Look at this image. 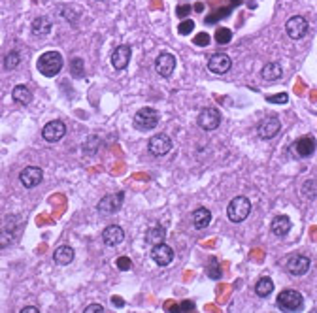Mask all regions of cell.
<instances>
[{"instance_id": "cell-18", "label": "cell", "mask_w": 317, "mask_h": 313, "mask_svg": "<svg viewBox=\"0 0 317 313\" xmlns=\"http://www.w3.org/2000/svg\"><path fill=\"white\" fill-rule=\"evenodd\" d=\"M291 226H293V223H291V219L287 215H278V217H274V221L270 225V230H272L274 236L283 238V236H287L291 232Z\"/></svg>"}, {"instance_id": "cell-28", "label": "cell", "mask_w": 317, "mask_h": 313, "mask_svg": "<svg viewBox=\"0 0 317 313\" xmlns=\"http://www.w3.org/2000/svg\"><path fill=\"white\" fill-rule=\"evenodd\" d=\"M215 42L219 44V46H227L232 42V31L227 29V27H221V29H217L215 31Z\"/></svg>"}, {"instance_id": "cell-10", "label": "cell", "mask_w": 317, "mask_h": 313, "mask_svg": "<svg viewBox=\"0 0 317 313\" xmlns=\"http://www.w3.org/2000/svg\"><path fill=\"white\" fill-rule=\"evenodd\" d=\"M176 57L172 53L164 51L155 59V70H157L158 76H162V78H170L174 74V70H176Z\"/></svg>"}, {"instance_id": "cell-23", "label": "cell", "mask_w": 317, "mask_h": 313, "mask_svg": "<svg viewBox=\"0 0 317 313\" xmlns=\"http://www.w3.org/2000/svg\"><path fill=\"white\" fill-rule=\"evenodd\" d=\"M164 238H166V230H164V226H160V225L149 226L147 232H145V242H147L149 245L162 244Z\"/></svg>"}, {"instance_id": "cell-22", "label": "cell", "mask_w": 317, "mask_h": 313, "mask_svg": "<svg viewBox=\"0 0 317 313\" xmlns=\"http://www.w3.org/2000/svg\"><path fill=\"white\" fill-rule=\"evenodd\" d=\"M295 151H297V155L302 156V158L310 156L314 151H316V140L312 138V136H304V138H300L299 141L295 143Z\"/></svg>"}, {"instance_id": "cell-36", "label": "cell", "mask_w": 317, "mask_h": 313, "mask_svg": "<svg viewBox=\"0 0 317 313\" xmlns=\"http://www.w3.org/2000/svg\"><path fill=\"white\" fill-rule=\"evenodd\" d=\"M12 242H14V234L8 232L6 228H2V230H0V249H2V247H8Z\"/></svg>"}, {"instance_id": "cell-19", "label": "cell", "mask_w": 317, "mask_h": 313, "mask_svg": "<svg viewBox=\"0 0 317 313\" xmlns=\"http://www.w3.org/2000/svg\"><path fill=\"white\" fill-rule=\"evenodd\" d=\"M283 76V68L280 63H276V61H272V63H266L264 64L263 72H261V78H263L264 81H278L280 78Z\"/></svg>"}, {"instance_id": "cell-45", "label": "cell", "mask_w": 317, "mask_h": 313, "mask_svg": "<svg viewBox=\"0 0 317 313\" xmlns=\"http://www.w3.org/2000/svg\"><path fill=\"white\" fill-rule=\"evenodd\" d=\"M230 2H232L234 6H240V4H242V0H230Z\"/></svg>"}, {"instance_id": "cell-42", "label": "cell", "mask_w": 317, "mask_h": 313, "mask_svg": "<svg viewBox=\"0 0 317 313\" xmlns=\"http://www.w3.org/2000/svg\"><path fill=\"white\" fill-rule=\"evenodd\" d=\"M34 312H38V308H34V306H27V308L21 310V313H34Z\"/></svg>"}, {"instance_id": "cell-43", "label": "cell", "mask_w": 317, "mask_h": 313, "mask_svg": "<svg viewBox=\"0 0 317 313\" xmlns=\"http://www.w3.org/2000/svg\"><path fill=\"white\" fill-rule=\"evenodd\" d=\"M193 10H194V12H202V10H204V6H202V4H200V2H198V4H196V6H194Z\"/></svg>"}, {"instance_id": "cell-8", "label": "cell", "mask_w": 317, "mask_h": 313, "mask_svg": "<svg viewBox=\"0 0 317 313\" xmlns=\"http://www.w3.org/2000/svg\"><path fill=\"white\" fill-rule=\"evenodd\" d=\"M19 181H21V185L25 189H34V187H38L44 181V172L38 166H27V168L21 170Z\"/></svg>"}, {"instance_id": "cell-11", "label": "cell", "mask_w": 317, "mask_h": 313, "mask_svg": "<svg viewBox=\"0 0 317 313\" xmlns=\"http://www.w3.org/2000/svg\"><path fill=\"white\" fill-rule=\"evenodd\" d=\"M64 134H66V125H64L63 121L48 123V125L44 126V130H42L44 140L49 141V143H57V141H61V140L64 138Z\"/></svg>"}, {"instance_id": "cell-38", "label": "cell", "mask_w": 317, "mask_h": 313, "mask_svg": "<svg viewBox=\"0 0 317 313\" xmlns=\"http://www.w3.org/2000/svg\"><path fill=\"white\" fill-rule=\"evenodd\" d=\"M210 34L208 32H200V34L194 36V46H200V47H206L210 44Z\"/></svg>"}, {"instance_id": "cell-27", "label": "cell", "mask_w": 317, "mask_h": 313, "mask_svg": "<svg viewBox=\"0 0 317 313\" xmlns=\"http://www.w3.org/2000/svg\"><path fill=\"white\" fill-rule=\"evenodd\" d=\"M70 74L74 76V78H76V79H79V78H83V76H85L83 59H79V57L72 59V61H70Z\"/></svg>"}, {"instance_id": "cell-34", "label": "cell", "mask_w": 317, "mask_h": 313, "mask_svg": "<svg viewBox=\"0 0 317 313\" xmlns=\"http://www.w3.org/2000/svg\"><path fill=\"white\" fill-rule=\"evenodd\" d=\"M266 100H268L270 104H287V102H289V94H287V93L270 94V96H266Z\"/></svg>"}, {"instance_id": "cell-30", "label": "cell", "mask_w": 317, "mask_h": 313, "mask_svg": "<svg viewBox=\"0 0 317 313\" xmlns=\"http://www.w3.org/2000/svg\"><path fill=\"white\" fill-rule=\"evenodd\" d=\"M302 194H304V198H308V200H314L317 194V183L314 179H308L304 185H302Z\"/></svg>"}, {"instance_id": "cell-24", "label": "cell", "mask_w": 317, "mask_h": 313, "mask_svg": "<svg viewBox=\"0 0 317 313\" xmlns=\"http://www.w3.org/2000/svg\"><path fill=\"white\" fill-rule=\"evenodd\" d=\"M53 25H51V19L49 17H44V16H40V17H36L32 21V34L34 36H48L51 32Z\"/></svg>"}, {"instance_id": "cell-9", "label": "cell", "mask_w": 317, "mask_h": 313, "mask_svg": "<svg viewBox=\"0 0 317 313\" xmlns=\"http://www.w3.org/2000/svg\"><path fill=\"white\" fill-rule=\"evenodd\" d=\"M147 149L151 151V155L153 156H164L170 153V149H172V140L168 134H157V136H153V138L149 140V143H147Z\"/></svg>"}, {"instance_id": "cell-14", "label": "cell", "mask_w": 317, "mask_h": 313, "mask_svg": "<svg viewBox=\"0 0 317 313\" xmlns=\"http://www.w3.org/2000/svg\"><path fill=\"white\" fill-rule=\"evenodd\" d=\"M130 57H132L130 46H117V47L113 49V53H111V66L121 72V70H125L128 66Z\"/></svg>"}, {"instance_id": "cell-5", "label": "cell", "mask_w": 317, "mask_h": 313, "mask_svg": "<svg viewBox=\"0 0 317 313\" xmlns=\"http://www.w3.org/2000/svg\"><path fill=\"white\" fill-rule=\"evenodd\" d=\"M123 202H125V192L119 191V192H115V194H108L102 200H98L96 209H98L102 215H111V213H117V211L121 209Z\"/></svg>"}, {"instance_id": "cell-31", "label": "cell", "mask_w": 317, "mask_h": 313, "mask_svg": "<svg viewBox=\"0 0 317 313\" xmlns=\"http://www.w3.org/2000/svg\"><path fill=\"white\" fill-rule=\"evenodd\" d=\"M98 147H100V140L96 138V136H91V138L83 143V151H85L87 155H95V153L98 151Z\"/></svg>"}, {"instance_id": "cell-26", "label": "cell", "mask_w": 317, "mask_h": 313, "mask_svg": "<svg viewBox=\"0 0 317 313\" xmlns=\"http://www.w3.org/2000/svg\"><path fill=\"white\" fill-rule=\"evenodd\" d=\"M272 291H274V281L270 278H261L257 281V285H255V293L257 296H261V298H266V296L272 295Z\"/></svg>"}, {"instance_id": "cell-12", "label": "cell", "mask_w": 317, "mask_h": 313, "mask_svg": "<svg viewBox=\"0 0 317 313\" xmlns=\"http://www.w3.org/2000/svg\"><path fill=\"white\" fill-rule=\"evenodd\" d=\"M151 259H153V262L158 264V266H168V264H172V261H174V249H172L170 245H166L164 242L153 245V249H151Z\"/></svg>"}, {"instance_id": "cell-25", "label": "cell", "mask_w": 317, "mask_h": 313, "mask_svg": "<svg viewBox=\"0 0 317 313\" xmlns=\"http://www.w3.org/2000/svg\"><path fill=\"white\" fill-rule=\"evenodd\" d=\"M12 98L17 102V104H31L32 102V93L29 91V87L27 85H16L14 87V91H12Z\"/></svg>"}, {"instance_id": "cell-15", "label": "cell", "mask_w": 317, "mask_h": 313, "mask_svg": "<svg viewBox=\"0 0 317 313\" xmlns=\"http://www.w3.org/2000/svg\"><path fill=\"white\" fill-rule=\"evenodd\" d=\"M312 266L310 257H304V255H295L287 261V272L291 276H304Z\"/></svg>"}, {"instance_id": "cell-46", "label": "cell", "mask_w": 317, "mask_h": 313, "mask_svg": "<svg viewBox=\"0 0 317 313\" xmlns=\"http://www.w3.org/2000/svg\"><path fill=\"white\" fill-rule=\"evenodd\" d=\"M98 2H104V0H98Z\"/></svg>"}, {"instance_id": "cell-33", "label": "cell", "mask_w": 317, "mask_h": 313, "mask_svg": "<svg viewBox=\"0 0 317 313\" xmlns=\"http://www.w3.org/2000/svg\"><path fill=\"white\" fill-rule=\"evenodd\" d=\"M229 14H230V8H221V10L213 12L210 17H206V23H208V25H213V23H215V21H219V19L229 17Z\"/></svg>"}, {"instance_id": "cell-20", "label": "cell", "mask_w": 317, "mask_h": 313, "mask_svg": "<svg viewBox=\"0 0 317 313\" xmlns=\"http://www.w3.org/2000/svg\"><path fill=\"white\" fill-rule=\"evenodd\" d=\"M193 226L196 230H204L211 223V211L208 208H198L193 211Z\"/></svg>"}, {"instance_id": "cell-4", "label": "cell", "mask_w": 317, "mask_h": 313, "mask_svg": "<svg viewBox=\"0 0 317 313\" xmlns=\"http://www.w3.org/2000/svg\"><path fill=\"white\" fill-rule=\"evenodd\" d=\"M278 308L283 312H300L304 308V298L295 289H285L278 296Z\"/></svg>"}, {"instance_id": "cell-29", "label": "cell", "mask_w": 317, "mask_h": 313, "mask_svg": "<svg viewBox=\"0 0 317 313\" xmlns=\"http://www.w3.org/2000/svg\"><path fill=\"white\" fill-rule=\"evenodd\" d=\"M21 63V55L17 51H10L4 57V68L6 70H16Z\"/></svg>"}, {"instance_id": "cell-44", "label": "cell", "mask_w": 317, "mask_h": 313, "mask_svg": "<svg viewBox=\"0 0 317 313\" xmlns=\"http://www.w3.org/2000/svg\"><path fill=\"white\" fill-rule=\"evenodd\" d=\"M113 302H115L117 306H123V302H121V298H113Z\"/></svg>"}, {"instance_id": "cell-37", "label": "cell", "mask_w": 317, "mask_h": 313, "mask_svg": "<svg viewBox=\"0 0 317 313\" xmlns=\"http://www.w3.org/2000/svg\"><path fill=\"white\" fill-rule=\"evenodd\" d=\"M115 266H117L121 272H128V270L132 268V261H130L128 257H119V259L115 261Z\"/></svg>"}, {"instance_id": "cell-1", "label": "cell", "mask_w": 317, "mask_h": 313, "mask_svg": "<svg viewBox=\"0 0 317 313\" xmlns=\"http://www.w3.org/2000/svg\"><path fill=\"white\" fill-rule=\"evenodd\" d=\"M63 64H64V61H63V55L59 51L42 53V55L38 57V61H36V68H38V72H40L42 76H46V78L57 76V74L63 70Z\"/></svg>"}, {"instance_id": "cell-35", "label": "cell", "mask_w": 317, "mask_h": 313, "mask_svg": "<svg viewBox=\"0 0 317 313\" xmlns=\"http://www.w3.org/2000/svg\"><path fill=\"white\" fill-rule=\"evenodd\" d=\"M191 12H193V8H191L189 4H179V6L176 8V16L179 19H189Z\"/></svg>"}, {"instance_id": "cell-6", "label": "cell", "mask_w": 317, "mask_h": 313, "mask_svg": "<svg viewBox=\"0 0 317 313\" xmlns=\"http://www.w3.org/2000/svg\"><path fill=\"white\" fill-rule=\"evenodd\" d=\"M308 31H310V25L302 16H295L285 23V32L291 40H302L308 34Z\"/></svg>"}, {"instance_id": "cell-17", "label": "cell", "mask_w": 317, "mask_h": 313, "mask_svg": "<svg viewBox=\"0 0 317 313\" xmlns=\"http://www.w3.org/2000/svg\"><path fill=\"white\" fill-rule=\"evenodd\" d=\"M123 240H125V230L117 225L106 226L104 232H102V242H104L108 247H115V245L121 244Z\"/></svg>"}, {"instance_id": "cell-40", "label": "cell", "mask_w": 317, "mask_h": 313, "mask_svg": "<svg viewBox=\"0 0 317 313\" xmlns=\"http://www.w3.org/2000/svg\"><path fill=\"white\" fill-rule=\"evenodd\" d=\"M176 310L177 312H194L196 306H194V302H191V300H185V302H181V304L177 306Z\"/></svg>"}, {"instance_id": "cell-39", "label": "cell", "mask_w": 317, "mask_h": 313, "mask_svg": "<svg viewBox=\"0 0 317 313\" xmlns=\"http://www.w3.org/2000/svg\"><path fill=\"white\" fill-rule=\"evenodd\" d=\"M208 276H210L211 279H219V278H221V268H219L217 261H211L210 262V268H208Z\"/></svg>"}, {"instance_id": "cell-32", "label": "cell", "mask_w": 317, "mask_h": 313, "mask_svg": "<svg viewBox=\"0 0 317 313\" xmlns=\"http://www.w3.org/2000/svg\"><path fill=\"white\" fill-rule=\"evenodd\" d=\"M194 31V21L193 19H181V23L177 25V32L181 36H187L191 34Z\"/></svg>"}, {"instance_id": "cell-7", "label": "cell", "mask_w": 317, "mask_h": 313, "mask_svg": "<svg viewBox=\"0 0 317 313\" xmlns=\"http://www.w3.org/2000/svg\"><path fill=\"white\" fill-rule=\"evenodd\" d=\"M196 123H198V126H200L202 130H215V128L221 125V113H219V110H215V108H206V110H202V111L198 113Z\"/></svg>"}, {"instance_id": "cell-2", "label": "cell", "mask_w": 317, "mask_h": 313, "mask_svg": "<svg viewBox=\"0 0 317 313\" xmlns=\"http://www.w3.org/2000/svg\"><path fill=\"white\" fill-rule=\"evenodd\" d=\"M251 213V202L247 196H234L227 206V217L232 223H242L246 221Z\"/></svg>"}, {"instance_id": "cell-21", "label": "cell", "mask_w": 317, "mask_h": 313, "mask_svg": "<svg viewBox=\"0 0 317 313\" xmlns=\"http://www.w3.org/2000/svg\"><path fill=\"white\" fill-rule=\"evenodd\" d=\"M74 257H76V253H74V249H72L70 245H61L53 253V261L57 262V264H61V266H68L74 261Z\"/></svg>"}, {"instance_id": "cell-41", "label": "cell", "mask_w": 317, "mask_h": 313, "mask_svg": "<svg viewBox=\"0 0 317 313\" xmlns=\"http://www.w3.org/2000/svg\"><path fill=\"white\" fill-rule=\"evenodd\" d=\"M85 313H93V312H104V308L100 306V304H91V306H87L85 310H83Z\"/></svg>"}, {"instance_id": "cell-3", "label": "cell", "mask_w": 317, "mask_h": 313, "mask_svg": "<svg viewBox=\"0 0 317 313\" xmlns=\"http://www.w3.org/2000/svg\"><path fill=\"white\" fill-rule=\"evenodd\" d=\"M158 121H160V113L155 108H142L134 115V128L140 132H147V130H153Z\"/></svg>"}, {"instance_id": "cell-13", "label": "cell", "mask_w": 317, "mask_h": 313, "mask_svg": "<svg viewBox=\"0 0 317 313\" xmlns=\"http://www.w3.org/2000/svg\"><path fill=\"white\" fill-rule=\"evenodd\" d=\"M282 130V123L276 117H268L263 119L257 126V132H259V138L261 140H272L278 136V132Z\"/></svg>"}, {"instance_id": "cell-16", "label": "cell", "mask_w": 317, "mask_h": 313, "mask_svg": "<svg viewBox=\"0 0 317 313\" xmlns=\"http://www.w3.org/2000/svg\"><path fill=\"white\" fill-rule=\"evenodd\" d=\"M230 66H232V61H230L229 55H225V53H215V55H211L210 61H208V68L213 74H227Z\"/></svg>"}]
</instances>
